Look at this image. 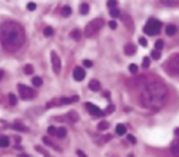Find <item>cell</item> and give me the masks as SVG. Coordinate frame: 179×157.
Returning <instances> with one entry per match:
<instances>
[{
  "instance_id": "obj_18",
  "label": "cell",
  "mask_w": 179,
  "mask_h": 157,
  "mask_svg": "<svg viewBox=\"0 0 179 157\" xmlns=\"http://www.w3.org/2000/svg\"><path fill=\"white\" fill-rule=\"evenodd\" d=\"M70 36H71L72 39H75V40H80V38H82V33H80L79 29H73Z\"/></svg>"
},
{
  "instance_id": "obj_26",
  "label": "cell",
  "mask_w": 179,
  "mask_h": 157,
  "mask_svg": "<svg viewBox=\"0 0 179 157\" xmlns=\"http://www.w3.org/2000/svg\"><path fill=\"white\" fill-rule=\"evenodd\" d=\"M32 83H33L34 87H40L43 84V79L40 77H34L33 79H32Z\"/></svg>"
},
{
  "instance_id": "obj_48",
  "label": "cell",
  "mask_w": 179,
  "mask_h": 157,
  "mask_svg": "<svg viewBox=\"0 0 179 157\" xmlns=\"http://www.w3.org/2000/svg\"><path fill=\"white\" fill-rule=\"evenodd\" d=\"M20 141H21V138H16V143H17V144H18Z\"/></svg>"
},
{
  "instance_id": "obj_38",
  "label": "cell",
  "mask_w": 179,
  "mask_h": 157,
  "mask_svg": "<svg viewBox=\"0 0 179 157\" xmlns=\"http://www.w3.org/2000/svg\"><path fill=\"white\" fill-rule=\"evenodd\" d=\"M48 131H49V134L50 135H56L58 134V129H56L55 127H53V126H50L48 128Z\"/></svg>"
},
{
  "instance_id": "obj_14",
  "label": "cell",
  "mask_w": 179,
  "mask_h": 157,
  "mask_svg": "<svg viewBox=\"0 0 179 157\" xmlns=\"http://www.w3.org/2000/svg\"><path fill=\"white\" fill-rule=\"evenodd\" d=\"M67 118L71 121V122H78L79 121V114L76 112V111H70L68 113H67Z\"/></svg>"
},
{
  "instance_id": "obj_50",
  "label": "cell",
  "mask_w": 179,
  "mask_h": 157,
  "mask_svg": "<svg viewBox=\"0 0 179 157\" xmlns=\"http://www.w3.org/2000/svg\"><path fill=\"white\" fill-rule=\"evenodd\" d=\"M128 157H133V155H128Z\"/></svg>"
},
{
  "instance_id": "obj_34",
  "label": "cell",
  "mask_w": 179,
  "mask_h": 157,
  "mask_svg": "<svg viewBox=\"0 0 179 157\" xmlns=\"http://www.w3.org/2000/svg\"><path fill=\"white\" fill-rule=\"evenodd\" d=\"M143 67H144V68L150 67V59H149L148 56H145L144 59H143Z\"/></svg>"
},
{
  "instance_id": "obj_4",
  "label": "cell",
  "mask_w": 179,
  "mask_h": 157,
  "mask_svg": "<svg viewBox=\"0 0 179 157\" xmlns=\"http://www.w3.org/2000/svg\"><path fill=\"white\" fill-rule=\"evenodd\" d=\"M162 28V23L158 21V20H155V18H151L146 22V24L144 26L143 31L145 34H149V36H155L157 33H160Z\"/></svg>"
},
{
  "instance_id": "obj_2",
  "label": "cell",
  "mask_w": 179,
  "mask_h": 157,
  "mask_svg": "<svg viewBox=\"0 0 179 157\" xmlns=\"http://www.w3.org/2000/svg\"><path fill=\"white\" fill-rule=\"evenodd\" d=\"M26 42L22 26L16 22H4L0 26V43L9 51H17Z\"/></svg>"
},
{
  "instance_id": "obj_42",
  "label": "cell",
  "mask_w": 179,
  "mask_h": 157,
  "mask_svg": "<svg viewBox=\"0 0 179 157\" xmlns=\"http://www.w3.org/2000/svg\"><path fill=\"white\" fill-rule=\"evenodd\" d=\"M139 44L141 46H146V45H148V42H146L145 38H139Z\"/></svg>"
},
{
  "instance_id": "obj_47",
  "label": "cell",
  "mask_w": 179,
  "mask_h": 157,
  "mask_svg": "<svg viewBox=\"0 0 179 157\" xmlns=\"http://www.w3.org/2000/svg\"><path fill=\"white\" fill-rule=\"evenodd\" d=\"M3 76H4V71H3V70H0V80H1Z\"/></svg>"
},
{
  "instance_id": "obj_29",
  "label": "cell",
  "mask_w": 179,
  "mask_h": 157,
  "mask_svg": "<svg viewBox=\"0 0 179 157\" xmlns=\"http://www.w3.org/2000/svg\"><path fill=\"white\" fill-rule=\"evenodd\" d=\"M115 110H116L115 105H109V106L106 107V110H105V114H111V113L115 112Z\"/></svg>"
},
{
  "instance_id": "obj_27",
  "label": "cell",
  "mask_w": 179,
  "mask_h": 157,
  "mask_svg": "<svg viewBox=\"0 0 179 157\" xmlns=\"http://www.w3.org/2000/svg\"><path fill=\"white\" fill-rule=\"evenodd\" d=\"M9 101H10V105L11 106H15L16 104H17V96H16L15 94H9Z\"/></svg>"
},
{
  "instance_id": "obj_45",
  "label": "cell",
  "mask_w": 179,
  "mask_h": 157,
  "mask_svg": "<svg viewBox=\"0 0 179 157\" xmlns=\"http://www.w3.org/2000/svg\"><path fill=\"white\" fill-rule=\"evenodd\" d=\"M77 155H78V157H88L82 150H77Z\"/></svg>"
},
{
  "instance_id": "obj_16",
  "label": "cell",
  "mask_w": 179,
  "mask_h": 157,
  "mask_svg": "<svg viewBox=\"0 0 179 157\" xmlns=\"http://www.w3.org/2000/svg\"><path fill=\"white\" fill-rule=\"evenodd\" d=\"M177 33V27L174 26V24H168V26L166 27V34L167 36H174Z\"/></svg>"
},
{
  "instance_id": "obj_35",
  "label": "cell",
  "mask_w": 179,
  "mask_h": 157,
  "mask_svg": "<svg viewBox=\"0 0 179 157\" xmlns=\"http://www.w3.org/2000/svg\"><path fill=\"white\" fill-rule=\"evenodd\" d=\"M162 48H163V40H157V42L155 43V49H156V50H162Z\"/></svg>"
},
{
  "instance_id": "obj_46",
  "label": "cell",
  "mask_w": 179,
  "mask_h": 157,
  "mask_svg": "<svg viewBox=\"0 0 179 157\" xmlns=\"http://www.w3.org/2000/svg\"><path fill=\"white\" fill-rule=\"evenodd\" d=\"M174 134L179 136V128H175V129H174Z\"/></svg>"
},
{
  "instance_id": "obj_9",
  "label": "cell",
  "mask_w": 179,
  "mask_h": 157,
  "mask_svg": "<svg viewBox=\"0 0 179 157\" xmlns=\"http://www.w3.org/2000/svg\"><path fill=\"white\" fill-rule=\"evenodd\" d=\"M87 109H88L89 113L93 114V116H102V114H105L104 112H101V110L99 109V107L93 105V104H90V102L87 104Z\"/></svg>"
},
{
  "instance_id": "obj_1",
  "label": "cell",
  "mask_w": 179,
  "mask_h": 157,
  "mask_svg": "<svg viewBox=\"0 0 179 157\" xmlns=\"http://www.w3.org/2000/svg\"><path fill=\"white\" fill-rule=\"evenodd\" d=\"M168 100V89L161 82H151L141 90L140 101L144 109L157 111L162 109Z\"/></svg>"
},
{
  "instance_id": "obj_30",
  "label": "cell",
  "mask_w": 179,
  "mask_h": 157,
  "mask_svg": "<svg viewBox=\"0 0 179 157\" xmlns=\"http://www.w3.org/2000/svg\"><path fill=\"white\" fill-rule=\"evenodd\" d=\"M151 57L153 60H160L161 59V53L157 51V50H152L151 51Z\"/></svg>"
},
{
  "instance_id": "obj_25",
  "label": "cell",
  "mask_w": 179,
  "mask_h": 157,
  "mask_svg": "<svg viewBox=\"0 0 179 157\" xmlns=\"http://www.w3.org/2000/svg\"><path fill=\"white\" fill-rule=\"evenodd\" d=\"M34 148H36V150H37V151H38L39 153H42V155H43L44 157H51L50 155H49V152H48V151H45V150H44V148H43L42 146H39V145H37V146H36Z\"/></svg>"
},
{
  "instance_id": "obj_36",
  "label": "cell",
  "mask_w": 179,
  "mask_h": 157,
  "mask_svg": "<svg viewBox=\"0 0 179 157\" xmlns=\"http://www.w3.org/2000/svg\"><path fill=\"white\" fill-rule=\"evenodd\" d=\"M129 72H132V73H136L138 72V66L135 63H131L129 65V67H128Z\"/></svg>"
},
{
  "instance_id": "obj_28",
  "label": "cell",
  "mask_w": 179,
  "mask_h": 157,
  "mask_svg": "<svg viewBox=\"0 0 179 157\" xmlns=\"http://www.w3.org/2000/svg\"><path fill=\"white\" fill-rule=\"evenodd\" d=\"M34 72V68H33V66H32V65H26V66H24V73H26V74H32V73H33Z\"/></svg>"
},
{
  "instance_id": "obj_20",
  "label": "cell",
  "mask_w": 179,
  "mask_h": 157,
  "mask_svg": "<svg viewBox=\"0 0 179 157\" xmlns=\"http://www.w3.org/2000/svg\"><path fill=\"white\" fill-rule=\"evenodd\" d=\"M79 12L82 13V15H87L89 12V4H87V3H82V4H80Z\"/></svg>"
},
{
  "instance_id": "obj_3",
  "label": "cell",
  "mask_w": 179,
  "mask_h": 157,
  "mask_svg": "<svg viewBox=\"0 0 179 157\" xmlns=\"http://www.w3.org/2000/svg\"><path fill=\"white\" fill-rule=\"evenodd\" d=\"M102 26H104V20L102 18L99 17V18L92 20L85 26V28H84V34H85V37H88V38L89 37H93L94 34H96V33L102 28Z\"/></svg>"
},
{
  "instance_id": "obj_32",
  "label": "cell",
  "mask_w": 179,
  "mask_h": 157,
  "mask_svg": "<svg viewBox=\"0 0 179 157\" xmlns=\"http://www.w3.org/2000/svg\"><path fill=\"white\" fill-rule=\"evenodd\" d=\"M53 33H54V29H53L51 27H46V28L44 29V36H45V37H51Z\"/></svg>"
},
{
  "instance_id": "obj_33",
  "label": "cell",
  "mask_w": 179,
  "mask_h": 157,
  "mask_svg": "<svg viewBox=\"0 0 179 157\" xmlns=\"http://www.w3.org/2000/svg\"><path fill=\"white\" fill-rule=\"evenodd\" d=\"M161 3L166 6H177L179 4V1H167V0H162Z\"/></svg>"
},
{
  "instance_id": "obj_39",
  "label": "cell",
  "mask_w": 179,
  "mask_h": 157,
  "mask_svg": "<svg viewBox=\"0 0 179 157\" xmlns=\"http://www.w3.org/2000/svg\"><path fill=\"white\" fill-rule=\"evenodd\" d=\"M117 1H113V0H112V1H107V7H109V9L111 10V9H116V6H117Z\"/></svg>"
},
{
  "instance_id": "obj_49",
  "label": "cell",
  "mask_w": 179,
  "mask_h": 157,
  "mask_svg": "<svg viewBox=\"0 0 179 157\" xmlns=\"http://www.w3.org/2000/svg\"><path fill=\"white\" fill-rule=\"evenodd\" d=\"M18 157H29L28 155H18Z\"/></svg>"
},
{
  "instance_id": "obj_10",
  "label": "cell",
  "mask_w": 179,
  "mask_h": 157,
  "mask_svg": "<svg viewBox=\"0 0 179 157\" xmlns=\"http://www.w3.org/2000/svg\"><path fill=\"white\" fill-rule=\"evenodd\" d=\"M122 21H123V23L126 24V27H127V28H129L131 31L134 29L133 20H132V17H131L129 15H127V13H123V15H122Z\"/></svg>"
},
{
  "instance_id": "obj_5",
  "label": "cell",
  "mask_w": 179,
  "mask_h": 157,
  "mask_svg": "<svg viewBox=\"0 0 179 157\" xmlns=\"http://www.w3.org/2000/svg\"><path fill=\"white\" fill-rule=\"evenodd\" d=\"M167 70L172 76H179V54L170 57V60L168 61Z\"/></svg>"
},
{
  "instance_id": "obj_24",
  "label": "cell",
  "mask_w": 179,
  "mask_h": 157,
  "mask_svg": "<svg viewBox=\"0 0 179 157\" xmlns=\"http://www.w3.org/2000/svg\"><path fill=\"white\" fill-rule=\"evenodd\" d=\"M61 13H62L63 17H68V16H71V13H72V9L70 6H65V7H62Z\"/></svg>"
},
{
  "instance_id": "obj_21",
  "label": "cell",
  "mask_w": 179,
  "mask_h": 157,
  "mask_svg": "<svg viewBox=\"0 0 179 157\" xmlns=\"http://www.w3.org/2000/svg\"><path fill=\"white\" fill-rule=\"evenodd\" d=\"M10 144L9 141V138L5 136V135H1L0 136V147H7Z\"/></svg>"
},
{
  "instance_id": "obj_12",
  "label": "cell",
  "mask_w": 179,
  "mask_h": 157,
  "mask_svg": "<svg viewBox=\"0 0 179 157\" xmlns=\"http://www.w3.org/2000/svg\"><path fill=\"white\" fill-rule=\"evenodd\" d=\"M136 53V46L133 44H127L124 46V54L128 56H133Z\"/></svg>"
},
{
  "instance_id": "obj_19",
  "label": "cell",
  "mask_w": 179,
  "mask_h": 157,
  "mask_svg": "<svg viewBox=\"0 0 179 157\" xmlns=\"http://www.w3.org/2000/svg\"><path fill=\"white\" fill-rule=\"evenodd\" d=\"M109 127H110L109 122H106V121H101V122L99 123V124H97V130H99V131L106 130V129H109Z\"/></svg>"
},
{
  "instance_id": "obj_40",
  "label": "cell",
  "mask_w": 179,
  "mask_h": 157,
  "mask_svg": "<svg viewBox=\"0 0 179 157\" xmlns=\"http://www.w3.org/2000/svg\"><path fill=\"white\" fill-rule=\"evenodd\" d=\"M109 26H110L111 29H116L117 28V22L116 21H110L109 22Z\"/></svg>"
},
{
  "instance_id": "obj_13",
  "label": "cell",
  "mask_w": 179,
  "mask_h": 157,
  "mask_svg": "<svg viewBox=\"0 0 179 157\" xmlns=\"http://www.w3.org/2000/svg\"><path fill=\"white\" fill-rule=\"evenodd\" d=\"M89 89L93 92H97V90H100V83L96 79H92L89 82Z\"/></svg>"
},
{
  "instance_id": "obj_22",
  "label": "cell",
  "mask_w": 179,
  "mask_h": 157,
  "mask_svg": "<svg viewBox=\"0 0 179 157\" xmlns=\"http://www.w3.org/2000/svg\"><path fill=\"white\" fill-rule=\"evenodd\" d=\"M126 126L124 124H117L116 126V133L118 135H124L126 134Z\"/></svg>"
},
{
  "instance_id": "obj_11",
  "label": "cell",
  "mask_w": 179,
  "mask_h": 157,
  "mask_svg": "<svg viewBox=\"0 0 179 157\" xmlns=\"http://www.w3.org/2000/svg\"><path fill=\"white\" fill-rule=\"evenodd\" d=\"M78 100H79L78 95H75L72 97H62L60 100V105H70V104H73V102H77Z\"/></svg>"
},
{
  "instance_id": "obj_41",
  "label": "cell",
  "mask_w": 179,
  "mask_h": 157,
  "mask_svg": "<svg viewBox=\"0 0 179 157\" xmlns=\"http://www.w3.org/2000/svg\"><path fill=\"white\" fill-rule=\"evenodd\" d=\"M127 139H128L129 141H131V143H132L133 145H134V144H136V139H135V138H134L133 135H131V134H129V135L127 136Z\"/></svg>"
},
{
  "instance_id": "obj_23",
  "label": "cell",
  "mask_w": 179,
  "mask_h": 157,
  "mask_svg": "<svg viewBox=\"0 0 179 157\" xmlns=\"http://www.w3.org/2000/svg\"><path fill=\"white\" fill-rule=\"evenodd\" d=\"M66 135H67V129H66V128L61 127V128L58 129V134H56V136H58V138L62 139V138H65Z\"/></svg>"
},
{
  "instance_id": "obj_37",
  "label": "cell",
  "mask_w": 179,
  "mask_h": 157,
  "mask_svg": "<svg viewBox=\"0 0 179 157\" xmlns=\"http://www.w3.org/2000/svg\"><path fill=\"white\" fill-rule=\"evenodd\" d=\"M27 9H28L29 11H34V10L37 9V4H36V3H33V1L28 3V4H27Z\"/></svg>"
},
{
  "instance_id": "obj_6",
  "label": "cell",
  "mask_w": 179,
  "mask_h": 157,
  "mask_svg": "<svg viewBox=\"0 0 179 157\" xmlns=\"http://www.w3.org/2000/svg\"><path fill=\"white\" fill-rule=\"evenodd\" d=\"M18 93H20V96L24 99V100L26 99H33L36 96V92L33 89L23 84H18Z\"/></svg>"
},
{
  "instance_id": "obj_43",
  "label": "cell",
  "mask_w": 179,
  "mask_h": 157,
  "mask_svg": "<svg viewBox=\"0 0 179 157\" xmlns=\"http://www.w3.org/2000/svg\"><path fill=\"white\" fill-rule=\"evenodd\" d=\"M83 65L85 66V67H92V66H93V62H92L90 60H84V61H83Z\"/></svg>"
},
{
  "instance_id": "obj_7",
  "label": "cell",
  "mask_w": 179,
  "mask_h": 157,
  "mask_svg": "<svg viewBox=\"0 0 179 157\" xmlns=\"http://www.w3.org/2000/svg\"><path fill=\"white\" fill-rule=\"evenodd\" d=\"M50 57H51L53 71H54L56 74H59L60 71H61V60H60V57H59V55L56 54L55 51H51V53H50Z\"/></svg>"
},
{
  "instance_id": "obj_15",
  "label": "cell",
  "mask_w": 179,
  "mask_h": 157,
  "mask_svg": "<svg viewBox=\"0 0 179 157\" xmlns=\"http://www.w3.org/2000/svg\"><path fill=\"white\" fill-rule=\"evenodd\" d=\"M170 151H172V153L175 157H179V140H177V141H174L172 144V146H170Z\"/></svg>"
},
{
  "instance_id": "obj_17",
  "label": "cell",
  "mask_w": 179,
  "mask_h": 157,
  "mask_svg": "<svg viewBox=\"0 0 179 157\" xmlns=\"http://www.w3.org/2000/svg\"><path fill=\"white\" fill-rule=\"evenodd\" d=\"M12 128L16 129V130H18V131H28V128L24 127L23 124H21L20 122H15L12 124Z\"/></svg>"
},
{
  "instance_id": "obj_44",
  "label": "cell",
  "mask_w": 179,
  "mask_h": 157,
  "mask_svg": "<svg viewBox=\"0 0 179 157\" xmlns=\"http://www.w3.org/2000/svg\"><path fill=\"white\" fill-rule=\"evenodd\" d=\"M58 104H56V100H53V101H50V102H48L46 104V107L49 109V107H53V106H56Z\"/></svg>"
},
{
  "instance_id": "obj_31",
  "label": "cell",
  "mask_w": 179,
  "mask_h": 157,
  "mask_svg": "<svg viewBox=\"0 0 179 157\" xmlns=\"http://www.w3.org/2000/svg\"><path fill=\"white\" fill-rule=\"evenodd\" d=\"M110 15L112 16V17H119V16H121V12H119V10L118 9H111L110 10Z\"/></svg>"
},
{
  "instance_id": "obj_8",
  "label": "cell",
  "mask_w": 179,
  "mask_h": 157,
  "mask_svg": "<svg viewBox=\"0 0 179 157\" xmlns=\"http://www.w3.org/2000/svg\"><path fill=\"white\" fill-rule=\"evenodd\" d=\"M73 78L77 82H82L85 78V71L82 67H76L75 71H73Z\"/></svg>"
}]
</instances>
